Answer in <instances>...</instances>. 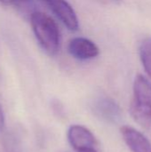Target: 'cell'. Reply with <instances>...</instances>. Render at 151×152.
Instances as JSON below:
<instances>
[{
  "mask_svg": "<svg viewBox=\"0 0 151 152\" xmlns=\"http://www.w3.org/2000/svg\"><path fill=\"white\" fill-rule=\"evenodd\" d=\"M30 24L35 37L44 53L50 56L56 55L61 46V33L53 18L44 12L35 11L30 14Z\"/></svg>",
  "mask_w": 151,
  "mask_h": 152,
  "instance_id": "6da1fadb",
  "label": "cell"
},
{
  "mask_svg": "<svg viewBox=\"0 0 151 152\" xmlns=\"http://www.w3.org/2000/svg\"><path fill=\"white\" fill-rule=\"evenodd\" d=\"M133 119L145 130L151 128V81L137 75L133 82V95L130 105Z\"/></svg>",
  "mask_w": 151,
  "mask_h": 152,
  "instance_id": "7a4b0ae2",
  "label": "cell"
},
{
  "mask_svg": "<svg viewBox=\"0 0 151 152\" xmlns=\"http://www.w3.org/2000/svg\"><path fill=\"white\" fill-rule=\"evenodd\" d=\"M68 141L77 152H85L97 149V140L93 134L86 127L80 125L71 126L67 134Z\"/></svg>",
  "mask_w": 151,
  "mask_h": 152,
  "instance_id": "3957f363",
  "label": "cell"
},
{
  "mask_svg": "<svg viewBox=\"0 0 151 152\" xmlns=\"http://www.w3.org/2000/svg\"><path fill=\"white\" fill-rule=\"evenodd\" d=\"M93 113L101 120L110 124H118L123 119L122 110L111 98L101 96L93 103Z\"/></svg>",
  "mask_w": 151,
  "mask_h": 152,
  "instance_id": "277c9868",
  "label": "cell"
},
{
  "mask_svg": "<svg viewBox=\"0 0 151 152\" xmlns=\"http://www.w3.org/2000/svg\"><path fill=\"white\" fill-rule=\"evenodd\" d=\"M46 4L68 29L70 31H77L78 29L79 23L77 13L66 0H50Z\"/></svg>",
  "mask_w": 151,
  "mask_h": 152,
  "instance_id": "5b68a950",
  "label": "cell"
},
{
  "mask_svg": "<svg viewBox=\"0 0 151 152\" xmlns=\"http://www.w3.org/2000/svg\"><path fill=\"white\" fill-rule=\"evenodd\" d=\"M68 51L71 56L81 61L93 59L99 54L98 46L85 37L72 38L69 42Z\"/></svg>",
  "mask_w": 151,
  "mask_h": 152,
  "instance_id": "8992f818",
  "label": "cell"
},
{
  "mask_svg": "<svg viewBox=\"0 0 151 152\" xmlns=\"http://www.w3.org/2000/svg\"><path fill=\"white\" fill-rule=\"evenodd\" d=\"M122 137L132 152H151L149 139L133 127L124 126L120 129Z\"/></svg>",
  "mask_w": 151,
  "mask_h": 152,
  "instance_id": "52a82bcc",
  "label": "cell"
},
{
  "mask_svg": "<svg viewBox=\"0 0 151 152\" xmlns=\"http://www.w3.org/2000/svg\"><path fill=\"white\" fill-rule=\"evenodd\" d=\"M139 53L144 70L151 78V37L144 38L141 42Z\"/></svg>",
  "mask_w": 151,
  "mask_h": 152,
  "instance_id": "ba28073f",
  "label": "cell"
},
{
  "mask_svg": "<svg viewBox=\"0 0 151 152\" xmlns=\"http://www.w3.org/2000/svg\"><path fill=\"white\" fill-rule=\"evenodd\" d=\"M4 126V115L3 112V109L0 105V133L3 131Z\"/></svg>",
  "mask_w": 151,
  "mask_h": 152,
  "instance_id": "9c48e42d",
  "label": "cell"
},
{
  "mask_svg": "<svg viewBox=\"0 0 151 152\" xmlns=\"http://www.w3.org/2000/svg\"><path fill=\"white\" fill-rule=\"evenodd\" d=\"M0 3L3 4H13V0H0Z\"/></svg>",
  "mask_w": 151,
  "mask_h": 152,
  "instance_id": "30bf717a",
  "label": "cell"
},
{
  "mask_svg": "<svg viewBox=\"0 0 151 152\" xmlns=\"http://www.w3.org/2000/svg\"><path fill=\"white\" fill-rule=\"evenodd\" d=\"M110 1H112L114 3H121L122 2V0H110Z\"/></svg>",
  "mask_w": 151,
  "mask_h": 152,
  "instance_id": "8fae6325",
  "label": "cell"
},
{
  "mask_svg": "<svg viewBox=\"0 0 151 152\" xmlns=\"http://www.w3.org/2000/svg\"><path fill=\"white\" fill-rule=\"evenodd\" d=\"M43 1H44V2H45V3H48V2H49V1H50V0H43Z\"/></svg>",
  "mask_w": 151,
  "mask_h": 152,
  "instance_id": "7c38bea8",
  "label": "cell"
}]
</instances>
